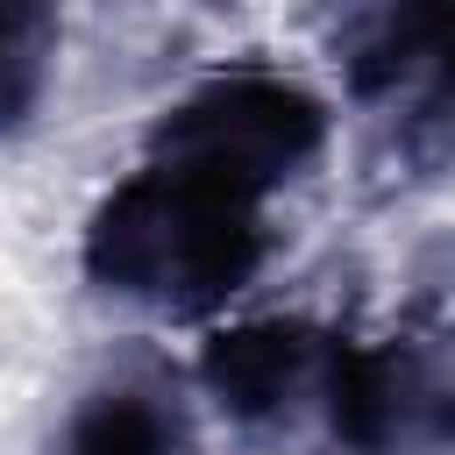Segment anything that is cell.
Returning a JSON list of instances; mask_svg holds the SVG:
<instances>
[{"label": "cell", "mask_w": 455, "mask_h": 455, "mask_svg": "<svg viewBox=\"0 0 455 455\" xmlns=\"http://www.w3.org/2000/svg\"><path fill=\"white\" fill-rule=\"evenodd\" d=\"M263 192L149 156L85 220V277L164 320L220 313L263 263Z\"/></svg>", "instance_id": "obj_1"}, {"label": "cell", "mask_w": 455, "mask_h": 455, "mask_svg": "<svg viewBox=\"0 0 455 455\" xmlns=\"http://www.w3.org/2000/svg\"><path fill=\"white\" fill-rule=\"evenodd\" d=\"M57 0H0V142L21 135L57 71Z\"/></svg>", "instance_id": "obj_5"}, {"label": "cell", "mask_w": 455, "mask_h": 455, "mask_svg": "<svg viewBox=\"0 0 455 455\" xmlns=\"http://www.w3.org/2000/svg\"><path fill=\"white\" fill-rule=\"evenodd\" d=\"M320 142H327V107L277 71L206 78L149 128V156L213 171L242 192H270V185L299 178L320 156Z\"/></svg>", "instance_id": "obj_2"}, {"label": "cell", "mask_w": 455, "mask_h": 455, "mask_svg": "<svg viewBox=\"0 0 455 455\" xmlns=\"http://www.w3.org/2000/svg\"><path fill=\"white\" fill-rule=\"evenodd\" d=\"M327 370V334L306 320H249L220 327L199 348V384L228 419H277Z\"/></svg>", "instance_id": "obj_3"}, {"label": "cell", "mask_w": 455, "mask_h": 455, "mask_svg": "<svg viewBox=\"0 0 455 455\" xmlns=\"http://www.w3.org/2000/svg\"><path fill=\"white\" fill-rule=\"evenodd\" d=\"M50 455H185V419L142 384H100L71 405Z\"/></svg>", "instance_id": "obj_4"}]
</instances>
